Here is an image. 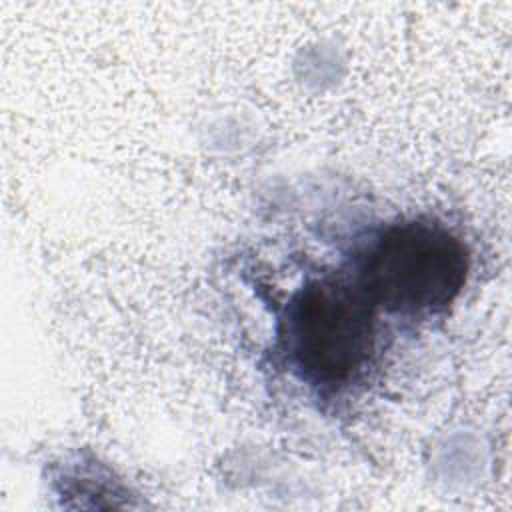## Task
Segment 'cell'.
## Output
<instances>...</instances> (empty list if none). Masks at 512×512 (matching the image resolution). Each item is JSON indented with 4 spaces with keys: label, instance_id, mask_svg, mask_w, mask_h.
Returning <instances> with one entry per match:
<instances>
[{
    "label": "cell",
    "instance_id": "1",
    "mask_svg": "<svg viewBox=\"0 0 512 512\" xmlns=\"http://www.w3.org/2000/svg\"><path fill=\"white\" fill-rule=\"evenodd\" d=\"M468 256L462 240L432 222L390 226L372 248L364 290L372 302L406 314L446 308L462 290Z\"/></svg>",
    "mask_w": 512,
    "mask_h": 512
},
{
    "label": "cell",
    "instance_id": "2",
    "mask_svg": "<svg viewBox=\"0 0 512 512\" xmlns=\"http://www.w3.org/2000/svg\"><path fill=\"white\" fill-rule=\"evenodd\" d=\"M372 298L364 288L322 280L302 288L288 306V350L316 384H344L372 350Z\"/></svg>",
    "mask_w": 512,
    "mask_h": 512
}]
</instances>
